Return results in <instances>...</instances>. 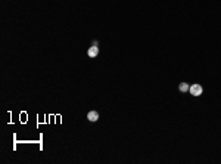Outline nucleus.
Returning a JSON list of instances; mask_svg holds the SVG:
<instances>
[{
    "mask_svg": "<svg viewBox=\"0 0 221 164\" xmlns=\"http://www.w3.org/2000/svg\"><path fill=\"white\" fill-rule=\"evenodd\" d=\"M87 55H88L90 58H96V56L99 55V47H97L96 44H93V46L87 50Z\"/></svg>",
    "mask_w": 221,
    "mask_h": 164,
    "instance_id": "nucleus-2",
    "label": "nucleus"
},
{
    "mask_svg": "<svg viewBox=\"0 0 221 164\" xmlns=\"http://www.w3.org/2000/svg\"><path fill=\"white\" fill-rule=\"evenodd\" d=\"M178 89H180V92H183V93H184V92H189L190 87H189V84H187V83H180Z\"/></svg>",
    "mask_w": 221,
    "mask_h": 164,
    "instance_id": "nucleus-4",
    "label": "nucleus"
},
{
    "mask_svg": "<svg viewBox=\"0 0 221 164\" xmlns=\"http://www.w3.org/2000/svg\"><path fill=\"white\" fill-rule=\"evenodd\" d=\"M87 120L91 121V123L97 121V120H99V112H96V111H90V112L87 114Z\"/></svg>",
    "mask_w": 221,
    "mask_h": 164,
    "instance_id": "nucleus-3",
    "label": "nucleus"
},
{
    "mask_svg": "<svg viewBox=\"0 0 221 164\" xmlns=\"http://www.w3.org/2000/svg\"><path fill=\"white\" fill-rule=\"evenodd\" d=\"M189 92H190V95H192V96H201V95H202V92H204V89H202V86H201V84H192V86H190V89H189Z\"/></svg>",
    "mask_w": 221,
    "mask_h": 164,
    "instance_id": "nucleus-1",
    "label": "nucleus"
}]
</instances>
